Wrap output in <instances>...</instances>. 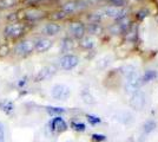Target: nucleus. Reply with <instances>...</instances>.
<instances>
[{"label":"nucleus","mask_w":158,"mask_h":142,"mask_svg":"<svg viewBox=\"0 0 158 142\" xmlns=\"http://www.w3.org/2000/svg\"><path fill=\"white\" fill-rule=\"evenodd\" d=\"M44 12L40 11V10H37V8H30L25 12V17L28 20H38L40 18L44 17Z\"/></svg>","instance_id":"13"},{"label":"nucleus","mask_w":158,"mask_h":142,"mask_svg":"<svg viewBox=\"0 0 158 142\" xmlns=\"http://www.w3.org/2000/svg\"><path fill=\"white\" fill-rule=\"evenodd\" d=\"M89 32L92 34H100L103 32V27L100 26L98 23H96V24H90V25H89Z\"/></svg>","instance_id":"19"},{"label":"nucleus","mask_w":158,"mask_h":142,"mask_svg":"<svg viewBox=\"0 0 158 142\" xmlns=\"http://www.w3.org/2000/svg\"><path fill=\"white\" fill-rule=\"evenodd\" d=\"M0 110L2 113H5L6 115H10L14 111V104L10 100H2L0 101Z\"/></svg>","instance_id":"14"},{"label":"nucleus","mask_w":158,"mask_h":142,"mask_svg":"<svg viewBox=\"0 0 158 142\" xmlns=\"http://www.w3.org/2000/svg\"><path fill=\"white\" fill-rule=\"evenodd\" d=\"M83 100H84V102H85V103H90V104H91V103H94V101H93V97L89 94L87 91H86V93H85V91L83 93Z\"/></svg>","instance_id":"25"},{"label":"nucleus","mask_w":158,"mask_h":142,"mask_svg":"<svg viewBox=\"0 0 158 142\" xmlns=\"http://www.w3.org/2000/svg\"><path fill=\"white\" fill-rule=\"evenodd\" d=\"M156 126H157V123L153 121V120L146 121L144 124H143V133H144L145 135L150 134V133H152V131L156 129Z\"/></svg>","instance_id":"16"},{"label":"nucleus","mask_w":158,"mask_h":142,"mask_svg":"<svg viewBox=\"0 0 158 142\" xmlns=\"http://www.w3.org/2000/svg\"><path fill=\"white\" fill-rule=\"evenodd\" d=\"M46 110L47 113L51 114V115H59V114H64L65 113V109L59 108V107H47Z\"/></svg>","instance_id":"22"},{"label":"nucleus","mask_w":158,"mask_h":142,"mask_svg":"<svg viewBox=\"0 0 158 142\" xmlns=\"http://www.w3.org/2000/svg\"><path fill=\"white\" fill-rule=\"evenodd\" d=\"M73 49V41L71 39H69V38H66L61 43V50L64 51V52H69L70 50H72Z\"/></svg>","instance_id":"21"},{"label":"nucleus","mask_w":158,"mask_h":142,"mask_svg":"<svg viewBox=\"0 0 158 142\" xmlns=\"http://www.w3.org/2000/svg\"><path fill=\"white\" fill-rule=\"evenodd\" d=\"M80 4L81 1H70V2H66L65 5L63 6V11L67 13H73L74 11H77L78 8H80Z\"/></svg>","instance_id":"15"},{"label":"nucleus","mask_w":158,"mask_h":142,"mask_svg":"<svg viewBox=\"0 0 158 142\" xmlns=\"http://www.w3.org/2000/svg\"><path fill=\"white\" fill-rule=\"evenodd\" d=\"M51 46H52V41L50 39H47V38H41V39H38L34 43V49L39 54H43V52L47 51Z\"/></svg>","instance_id":"11"},{"label":"nucleus","mask_w":158,"mask_h":142,"mask_svg":"<svg viewBox=\"0 0 158 142\" xmlns=\"http://www.w3.org/2000/svg\"><path fill=\"white\" fill-rule=\"evenodd\" d=\"M7 52H10V50H8L7 45H1V46H0V56L4 57V56H6L7 54Z\"/></svg>","instance_id":"28"},{"label":"nucleus","mask_w":158,"mask_h":142,"mask_svg":"<svg viewBox=\"0 0 158 142\" xmlns=\"http://www.w3.org/2000/svg\"><path fill=\"white\" fill-rule=\"evenodd\" d=\"M25 32V25L24 24H11L6 26L4 33L7 38H17V37H20L21 34H24Z\"/></svg>","instance_id":"4"},{"label":"nucleus","mask_w":158,"mask_h":142,"mask_svg":"<svg viewBox=\"0 0 158 142\" xmlns=\"http://www.w3.org/2000/svg\"><path fill=\"white\" fill-rule=\"evenodd\" d=\"M57 69L53 65H47V67H44L41 68L38 71V74L35 75V78H34V82H43L46 81V80H50L53 75L56 74Z\"/></svg>","instance_id":"6"},{"label":"nucleus","mask_w":158,"mask_h":142,"mask_svg":"<svg viewBox=\"0 0 158 142\" xmlns=\"http://www.w3.org/2000/svg\"><path fill=\"white\" fill-rule=\"evenodd\" d=\"M60 31V25L56 23H50L43 27V33L46 36H56Z\"/></svg>","instance_id":"12"},{"label":"nucleus","mask_w":158,"mask_h":142,"mask_svg":"<svg viewBox=\"0 0 158 142\" xmlns=\"http://www.w3.org/2000/svg\"><path fill=\"white\" fill-rule=\"evenodd\" d=\"M109 1L113 2V4L117 5V6H120V5H123V4L125 2V0H109Z\"/></svg>","instance_id":"29"},{"label":"nucleus","mask_w":158,"mask_h":142,"mask_svg":"<svg viewBox=\"0 0 158 142\" xmlns=\"http://www.w3.org/2000/svg\"><path fill=\"white\" fill-rule=\"evenodd\" d=\"M79 63V58L74 54H65L60 59V67L64 70H72L76 68Z\"/></svg>","instance_id":"7"},{"label":"nucleus","mask_w":158,"mask_h":142,"mask_svg":"<svg viewBox=\"0 0 158 142\" xmlns=\"http://www.w3.org/2000/svg\"><path fill=\"white\" fill-rule=\"evenodd\" d=\"M156 76H157L156 71H153V70H148V71H145V75L143 76V78H142V82H143V83H148V82L152 81Z\"/></svg>","instance_id":"20"},{"label":"nucleus","mask_w":158,"mask_h":142,"mask_svg":"<svg viewBox=\"0 0 158 142\" xmlns=\"http://www.w3.org/2000/svg\"><path fill=\"white\" fill-rule=\"evenodd\" d=\"M50 126L53 131H57V133H63V131L67 130V123L64 118H61L59 116H56L54 118H52Z\"/></svg>","instance_id":"9"},{"label":"nucleus","mask_w":158,"mask_h":142,"mask_svg":"<svg viewBox=\"0 0 158 142\" xmlns=\"http://www.w3.org/2000/svg\"><path fill=\"white\" fill-rule=\"evenodd\" d=\"M19 2V0H0V8L5 10V8H10V7L15 6Z\"/></svg>","instance_id":"18"},{"label":"nucleus","mask_w":158,"mask_h":142,"mask_svg":"<svg viewBox=\"0 0 158 142\" xmlns=\"http://www.w3.org/2000/svg\"><path fill=\"white\" fill-rule=\"evenodd\" d=\"M66 17V13L64 11H60V12H56L53 13V15H51L52 19H56V20H59V19H64Z\"/></svg>","instance_id":"24"},{"label":"nucleus","mask_w":158,"mask_h":142,"mask_svg":"<svg viewBox=\"0 0 158 142\" xmlns=\"http://www.w3.org/2000/svg\"><path fill=\"white\" fill-rule=\"evenodd\" d=\"M157 76H158V75H157Z\"/></svg>","instance_id":"32"},{"label":"nucleus","mask_w":158,"mask_h":142,"mask_svg":"<svg viewBox=\"0 0 158 142\" xmlns=\"http://www.w3.org/2000/svg\"><path fill=\"white\" fill-rule=\"evenodd\" d=\"M5 126L0 122V142H5Z\"/></svg>","instance_id":"27"},{"label":"nucleus","mask_w":158,"mask_h":142,"mask_svg":"<svg viewBox=\"0 0 158 142\" xmlns=\"http://www.w3.org/2000/svg\"><path fill=\"white\" fill-rule=\"evenodd\" d=\"M86 117H87V121L90 122L91 124H97V123H99V122H100V118H99V117H97V116L87 115Z\"/></svg>","instance_id":"26"},{"label":"nucleus","mask_w":158,"mask_h":142,"mask_svg":"<svg viewBox=\"0 0 158 142\" xmlns=\"http://www.w3.org/2000/svg\"><path fill=\"white\" fill-rule=\"evenodd\" d=\"M92 139L94 140V141H102V140H104V136L103 135H97V134H94V135H92Z\"/></svg>","instance_id":"31"},{"label":"nucleus","mask_w":158,"mask_h":142,"mask_svg":"<svg viewBox=\"0 0 158 142\" xmlns=\"http://www.w3.org/2000/svg\"><path fill=\"white\" fill-rule=\"evenodd\" d=\"M80 45L83 47H85V49H92L96 45V41L93 39L92 37H85V38L81 39Z\"/></svg>","instance_id":"17"},{"label":"nucleus","mask_w":158,"mask_h":142,"mask_svg":"<svg viewBox=\"0 0 158 142\" xmlns=\"http://www.w3.org/2000/svg\"><path fill=\"white\" fill-rule=\"evenodd\" d=\"M102 13L106 15V17H110V18H114V19H120V18H124L126 14V10L120 6H107L105 8H103Z\"/></svg>","instance_id":"3"},{"label":"nucleus","mask_w":158,"mask_h":142,"mask_svg":"<svg viewBox=\"0 0 158 142\" xmlns=\"http://www.w3.org/2000/svg\"><path fill=\"white\" fill-rule=\"evenodd\" d=\"M130 105L131 108L136 109V110H142L145 105V96L142 91H135L133 94H131L130 97Z\"/></svg>","instance_id":"5"},{"label":"nucleus","mask_w":158,"mask_h":142,"mask_svg":"<svg viewBox=\"0 0 158 142\" xmlns=\"http://www.w3.org/2000/svg\"><path fill=\"white\" fill-rule=\"evenodd\" d=\"M71 127H72L74 130H77V131H84L86 128L84 123H79V122H72Z\"/></svg>","instance_id":"23"},{"label":"nucleus","mask_w":158,"mask_h":142,"mask_svg":"<svg viewBox=\"0 0 158 142\" xmlns=\"http://www.w3.org/2000/svg\"><path fill=\"white\" fill-rule=\"evenodd\" d=\"M71 95L70 88L65 84H56L51 89V96L57 101H66Z\"/></svg>","instance_id":"2"},{"label":"nucleus","mask_w":158,"mask_h":142,"mask_svg":"<svg viewBox=\"0 0 158 142\" xmlns=\"http://www.w3.org/2000/svg\"><path fill=\"white\" fill-rule=\"evenodd\" d=\"M124 76H125V90L129 94H133L137 91L139 85L142 84V78L139 76L137 69L133 65H126L123 69Z\"/></svg>","instance_id":"1"},{"label":"nucleus","mask_w":158,"mask_h":142,"mask_svg":"<svg viewBox=\"0 0 158 142\" xmlns=\"http://www.w3.org/2000/svg\"><path fill=\"white\" fill-rule=\"evenodd\" d=\"M70 31H71V33H72L74 38L81 39L84 37V34H85V26L79 21H74L70 26Z\"/></svg>","instance_id":"10"},{"label":"nucleus","mask_w":158,"mask_h":142,"mask_svg":"<svg viewBox=\"0 0 158 142\" xmlns=\"http://www.w3.org/2000/svg\"><path fill=\"white\" fill-rule=\"evenodd\" d=\"M34 50V43L31 41H20L19 44L15 46L14 49V52L19 56H26L30 54Z\"/></svg>","instance_id":"8"},{"label":"nucleus","mask_w":158,"mask_h":142,"mask_svg":"<svg viewBox=\"0 0 158 142\" xmlns=\"http://www.w3.org/2000/svg\"><path fill=\"white\" fill-rule=\"evenodd\" d=\"M26 83H27L26 78L24 77V78H21V80H20V81L18 82V87H19V88H21V87H24V85H25Z\"/></svg>","instance_id":"30"}]
</instances>
